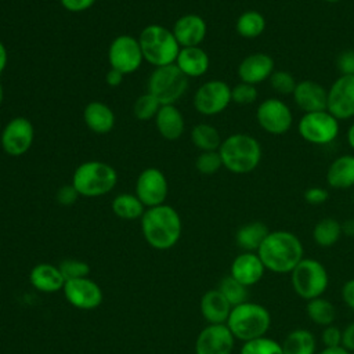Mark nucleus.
Here are the masks:
<instances>
[{
    "label": "nucleus",
    "mask_w": 354,
    "mask_h": 354,
    "mask_svg": "<svg viewBox=\"0 0 354 354\" xmlns=\"http://www.w3.org/2000/svg\"><path fill=\"white\" fill-rule=\"evenodd\" d=\"M266 270L277 274L290 272L304 257L299 236L286 230L270 231L257 250Z\"/></svg>",
    "instance_id": "f257e3e1"
},
{
    "label": "nucleus",
    "mask_w": 354,
    "mask_h": 354,
    "mask_svg": "<svg viewBox=\"0 0 354 354\" xmlns=\"http://www.w3.org/2000/svg\"><path fill=\"white\" fill-rule=\"evenodd\" d=\"M7 61H8V54H7V48L4 46V43L0 40V75L4 72L6 66H7Z\"/></svg>",
    "instance_id": "603ef678"
},
{
    "label": "nucleus",
    "mask_w": 354,
    "mask_h": 354,
    "mask_svg": "<svg viewBox=\"0 0 354 354\" xmlns=\"http://www.w3.org/2000/svg\"><path fill=\"white\" fill-rule=\"evenodd\" d=\"M35 140V129L29 119L15 116L6 123L0 136V145L10 156L25 155Z\"/></svg>",
    "instance_id": "ddd939ff"
},
{
    "label": "nucleus",
    "mask_w": 354,
    "mask_h": 354,
    "mask_svg": "<svg viewBox=\"0 0 354 354\" xmlns=\"http://www.w3.org/2000/svg\"><path fill=\"white\" fill-rule=\"evenodd\" d=\"M353 354H354V353H353Z\"/></svg>",
    "instance_id": "13d9d810"
},
{
    "label": "nucleus",
    "mask_w": 354,
    "mask_h": 354,
    "mask_svg": "<svg viewBox=\"0 0 354 354\" xmlns=\"http://www.w3.org/2000/svg\"><path fill=\"white\" fill-rule=\"evenodd\" d=\"M191 141L201 151H218L221 145V136L218 130L210 123H198L191 130Z\"/></svg>",
    "instance_id": "2f4dec72"
},
{
    "label": "nucleus",
    "mask_w": 354,
    "mask_h": 354,
    "mask_svg": "<svg viewBox=\"0 0 354 354\" xmlns=\"http://www.w3.org/2000/svg\"><path fill=\"white\" fill-rule=\"evenodd\" d=\"M268 82L272 91L279 95H292L297 84V80L295 79V76L290 72L283 69H275L270 76Z\"/></svg>",
    "instance_id": "4c0bfd02"
},
{
    "label": "nucleus",
    "mask_w": 354,
    "mask_h": 354,
    "mask_svg": "<svg viewBox=\"0 0 354 354\" xmlns=\"http://www.w3.org/2000/svg\"><path fill=\"white\" fill-rule=\"evenodd\" d=\"M239 354H283L281 343L277 340L261 336L249 342H245L241 347Z\"/></svg>",
    "instance_id": "c9c22d12"
},
{
    "label": "nucleus",
    "mask_w": 354,
    "mask_h": 354,
    "mask_svg": "<svg viewBox=\"0 0 354 354\" xmlns=\"http://www.w3.org/2000/svg\"><path fill=\"white\" fill-rule=\"evenodd\" d=\"M123 77H124V75L113 68H111L105 75V80L111 87H118L123 82Z\"/></svg>",
    "instance_id": "8fccbe9b"
},
{
    "label": "nucleus",
    "mask_w": 354,
    "mask_h": 354,
    "mask_svg": "<svg viewBox=\"0 0 354 354\" xmlns=\"http://www.w3.org/2000/svg\"><path fill=\"white\" fill-rule=\"evenodd\" d=\"M326 183L335 189L354 187V155L344 153L335 158L326 170Z\"/></svg>",
    "instance_id": "bb28decb"
},
{
    "label": "nucleus",
    "mask_w": 354,
    "mask_h": 354,
    "mask_svg": "<svg viewBox=\"0 0 354 354\" xmlns=\"http://www.w3.org/2000/svg\"><path fill=\"white\" fill-rule=\"evenodd\" d=\"M257 94H259V91H257L256 86L249 84V83L239 82L238 84L231 87V101L241 106L253 104L257 100Z\"/></svg>",
    "instance_id": "a19ab883"
},
{
    "label": "nucleus",
    "mask_w": 354,
    "mask_h": 354,
    "mask_svg": "<svg viewBox=\"0 0 354 354\" xmlns=\"http://www.w3.org/2000/svg\"><path fill=\"white\" fill-rule=\"evenodd\" d=\"M318 354H351V353L347 351L343 346H337V347H325Z\"/></svg>",
    "instance_id": "864d4df0"
},
{
    "label": "nucleus",
    "mask_w": 354,
    "mask_h": 354,
    "mask_svg": "<svg viewBox=\"0 0 354 354\" xmlns=\"http://www.w3.org/2000/svg\"><path fill=\"white\" fill-rule=\"evenodd\" d=\"M30 285L43 293H55L64 289L65 278L59 267L50 263H39L29 272Z\"/></svg>",
    "instance_id": "4be33fe9"
},
{
    "label": "nucleus",
    "mask_w": 354,
    "mask_h": 354,
    "mask_svg": "<svg viewBox=\"0 0 354 354\" xmlns=\"http://www.w3.org/2000/svg\"><path fill=\"white\" fill-rule=\"evenodd\" d=\"M342 234L346 236H354V218H347L342 223Z\"/></svg>",
    "instance_id": "3c124183"
},
{
    "label": "nucleus",
    "mask_w": 354,
    "mask_h": 354,
    "mask_svg": "<svg viewBox=\"0 0 354 354\" xmlns=\"http://www.w3.org/2000/svg\"><path fill=\"white\" fill-rule=\"evenodd\" d=\"M108 61L111 68L118 69L123 75L136 72L144 61L138 39L131 35L116 36L109 44Z\"/></svg>",
    "instance_id": "f8f14e48"
},
{
    "label": "nucleus",
    "mask_w": 354,
    "mask_h": 354,
    "mask_svg": "<svg viewBox=\"0 0 354 354\" xmlns=\"http://www.w3.org/2000/svg\"><path fill=\"white\" fill-rule=\"evenodd\" d=\"M297 131L306 142L324 147L337 138L340 124L339 120L325 109L303 113L297 124Z\"/></svg>",
    "instance_id": "1a4fd4ad"
},
{
    "label": "nucleus",
    "mask_w": 354,
    "mask_h": 354,
    "mask_svg": "<svg viewBox=\"0 0 354 354\" xmlns=\"http://www.w3.org/2000/svg\"><path fill=\"white\" fill-rule=\"evenodd\" d=\"M140 220L142 236L153 249L167 250L173 248L181 238V217L174 207L166 203L147 207Z\"/></svg>",
    "instance_id": "f03ea898"
},
{
    "label": "nucleus",
    "mask_w": 354,
    "mask_h": 354,
    "mask_svg": "<svg viewBox=\"0 0 354 354\" xmlns=\"http://www.w3.org/2000/svg\"><path fill=\"white\" fill-rule=\"evenodd\" d=\"M324 1H326V3H329V4H335V3H339V1H342V0H324Z\"/></svg>",
    "instance_id": "4d7b16f0"
},
{
    "label": "nucleus",
    "mask_w": 354,
    "mask_h": 354,
    "mask_svg": "<svg viewBox=\"0 0 354 354\" xmlns=\"http://www.w3.org/2000/svg\"><path fill=\"white\" fill-rule=\"evenodd\" d=\"M342 235V223L332 217L321 218L313 228V239L321 248L333 246Z\"/></svg>",
    "instance_id": "473e14b6"
},
{
    "label": "nucleus",
    "mask_w": 354,
    "mask_h": 354,
    "mask_svg": "<svg viewBox=\"0 0 354 354\" xmlns=\"http://www.w3.org/2000/svg\"><path fill=\"white\" fill-rule=\"evenodd\" d=\"M138 43L144 61L155 68L174 64L181 48L171 29L159 24L145 26L138 36Z\"/></svg>",
    "instance_id": "39448f33"
},
{
    "label": "nucleus",
    "mask_w": 354,
    "mask_h": 354,
    "mask_svg": "<svg viewBox=\"0 0 354 354\" xmlns=\"http://www.w3.org/2000/svg\"><path fill=\"white\" fill-rule=\"evenodd\" d=\"M303 196H304V201H306L308 205L318 206V205H322V203H325V202L328 201L329 192H328V189L324 188V187H317V185H314V187H308V188L304 191Z\"/></svg>",
    "instance_id": "37998d69"
},
{
    "label": "nucleus",
    "mask_w": 354,
    "mask_h": 354,
    "mask_svg": "<svg viewBox=\"0 0 354 354\" xmlns=\"http://www.w3.org/2000/svg\"><path fill=\"white\" fill-rule=\"evenodd\" d=\"M111 207H112V212L119 218H123V220L141 218L145 209H147L142 205V202L137 198L136 194H126V192H122V194L116 195L112 199Z\"/></svg>",
    "instance_id": "7c9ffc66"
},
{
    "label": "nucleus",
    "mask_w": 354,
    "mask_h": 354,
    "mask_svg": "<svg viewBox=\"0 0 354 354\" xmlns=\"http://www.w3.org/2000/svg\"><path fill=\"white\" fill-rule=\"evenodd\" d=\"M169 192V183L163 171L158 167L144 169L136 181L134 194L145 207L163 205Z\"/></svg>",
    "instance_id": "4468645a"
},
{
    "label": "nucleus",
    "mask_w": 354,
    "mask_h": 354,
    "mask_svg": "<svg viewBox=\"0 0 354 354\" xmlns=\"http://www.w3.org/2000/svg\"><path fill=\"white\" fill-rule=\"evenodd\" d=\"M342 346H343L347 351H350L351 354L354 353V322H350V324L343 329Z\"/></svg>",
    "instance_id": "09e8293b"
},
{
    "label": "nucleus",
    "mask_w": 354,
    "mask_h": 354,
    "mask_svg": "<svg viewBox=\"0 0 354 354\" xmlns=\"http://www.w3.org/2000/svg\"><path fill=\"white\" fill-rule=\"evenodd\" d=\"M83 120L91 131L97 134H106L115 127L116 116L112 108L105 102L91 101L83 109Z\"/></svg>",
    "instance_id": "393cba45"
},
{
    "label": "nucleus",
    "mask_w": 354,
    "mask_h": 354,
    "mask_svg": "<svg viewBox=\"0 0 354 354\" xmlns=\"http://www.w3.org/2000/svg\"><path fill=\"white\" fill-rule=\"evenodd\" d=\"M171 32L180 47H196L205 40L207 25L198 14H184L177 18Z\"/></svg>",
    "instance_id": "aec40b11"
},
{
    "label": "nucleus",
    "mask_w": 354,
    "mask_h": 354,
    "mask_svg": "<svg viewBox=\"0 0 354 354\" xmlns=\"http://www.w3.org/2000/svg\"><path fill=\"white\" fill-rule=\"evenodd\" d=\"M199 310L207 324H225L232 306L218 289H210L201 297Z\"/></svg>",
    "instance_id": "b1692460"
},
{
    "label": "nucleus",
    "mask_w": 354,
    "mask_h": 354,
    "mask_svg": "<svg viewBox=\"0 0 354 354\" xmlns=\"http://www.w3.org/2000/svg\"><path fill=\"white\" fill-rule=\"evenodd\" d=\"M283 354H315L317 342L308 329H293L281 343Z\"/></svg>",
    "instance_id": "c85d7f7f"
},
{
    "label": "nucleus",
    "mask_w": 354,
    "mask_h": 354,
    "mask_svg": "<svg viewBox=\"0 0 354 354\" xmlns=\"http://www.w3.org/2000/svg\"><path fill=\"white\" fill-rule=\"evenodd\" d=\"M225 325L235 339L245 343L266 336L271 326V314L263 304L248 300L232 307Z\"/></svg>",
    "instance_id": "20e7f679"
},
{
    "label": "nucleus",
    "mask_w": 354,
    "mask_h": 354,
    "mask_svg": "<svg viewBox=\"0 0 354 354\" xmlns=\"http://www.w3.org/2000/svg\"><path fill=\"white\" fill-rule=\"evenodd\" d=\"M295 105L303 112H317L326 109L328 90L315 80H300L292 94Z\"/></svg>",
    "instance_id": "6ab92c4d"
},
{
    "label": "nucleus",
    "mask_w": 354,
    "mask_h": 354,
    "mask_svg": "<svg viewBox=\"0 0 354 354\" xmlns=\"http://www.w3.org/2000/svg\"><path fill=\"white\" fill-rule=\"evenodd\" d=\"M188 88V77L176 64L158 66L148 77V93L162 105H173Z\"/></svg>",
    "instance_id": "6e6552de"
},
{
    "label": "nucleus",
    "mask_w": 354,
    "mask_h": 354,
    "mask_svg": "<svg viewBox=\"0 0 354 354\" xmlns=\"http://www.w3.org/2000/svg\"><path fill=\"white\" fill-rule=\"evenodd\" d=\"M326 111L339 122L354 118V75H339L330 84Z\"/></svg>",
    "instance_id": "2eb2a0df"
},
{
    "label": "nucleus",
    "mask_w": 354,
    "mask_h": 354,
    "mask_svg": "<svg viewBox=\"0 0 354 354\" xmlns=\"http://www.w3.org/2000/svg\"><path fill=\"white\" fill-rule=\"evenodd\" d=\"M231 102V87L220 79H212L201 84L192 98L194 108L205 116L221 113Z\"/></svg>",
    "instance_id": "9b49d317"
},
{
    "label": "nucleus",
    "mask_w": 354,
    "mask_h": 354,
    "mask_svg": "<svg viewBox=\"0 0 354 354\" xmlns=\"http://www.w3.org/2000/svg\"><path fill=\"white\" fill-rule=\"evenodd\" d=\"M256 120L266 133L281 136L290 130L293 124V113L283 100L270 97L257 105Z\"/></svg>",
    "instance_id": "9d476101"
},
{
    "label": "nucleus",
    "mask_w": 354,
    "mask_h": 354,
    "mask_svg": "<svg viewBox=\"0 0 354 354\" xmlns=\"http://www.w3.org/2000/svg\"><path fill=\"white\" fill-rule=\"evenodd\" d=\"M223 296L228 300V303L234 307L238 304H242L245 301H248L249 297V292H248V286L242 285L241 282H238L235 278H232L231 275L224 277L217 288Z\"/></svg>",
    "instance_id": "f704fd0d"
},
{
    "label": "nucleus",
    "mask_w": 354,
    "mask_h": 354,
    "mask_svg": "<svg viewBox=\"0 0 354 354\" xmlns=\"http://www.w3.org/2000/svg\"><path fill=\"white\" fill-rule=\"evenodd\" d=\"M160 106L162 104L152 94L145 93L136 100L133 105V113L138 120H149L155 119Z\"/></svg>",
    "instance_id": "e433bc0d"
},
{
    "label": "nucleus",
    "mask_w": 354,
    "mask_h": 354,
    "mask_svg": "<svg viewBox=\"0 0 354 354\" xmlns=\"http://www.w3.org/2000/svg\"><path fill=\"white\" fill-rule=\"evenodd\" d=\"M195 167L201 174L212 176L223 167V160L218 151L201 152L195 159Z\"/></svg>",
    "instance_id": "58836bf2"
},
{
    "label": "nucleus",
    "mask_w": 354,
    "mask_h": 354,
    "mask_svg": "<svg viewBox=\"0 0 354 354\" xmlns=\"http://www.w3.org/2000/svg\"><path fill=\"white\" fill-rule=\"evenodd\" d=\"M342 337H343V330L337 328L336 325H328L324 326L322 330V343L325 347H337L342 346Z\"/></svg>",
    "instance_id": "c03bdc74"
},
{
    "label": "nucleus",
    "mask_w": 354,
    "mask_h": 354,
    "mask_svg": "<svg viewBox=\"0 0 354 354\" xmlns=\"http://www.w3.org/2000/svg\"><path fill=\"white\" fill-rule=\"evenodd\" d=\"M266 17L257 10H246L236 18L235 30L236 33L248 40L257 39L266 30Z\"/></svg>",
    "instance_id": "c756f323"
},
{
    "label": "nucleus",
    "mask_w": 354,
    "mask_h": 354,
    "mask_svg": "<svg viewBox=\"0 0 354 354\" xmlns=\"http://www.w3.org/2000/svg\"><path fill=\"white\" fill-rule=\"evenodd\" d=\"M118 183L116 170L101 160L80 163L72 174V185L80 196L97 198L111 192Z\"/></svg>",
    "instance_id": "423d86ee"
},
{
    "label": "nucleus",
    "mask_w": 354,
    "mask_h": 354,
    "mask_svg": "<svg viewBox=\"0 0 354 354\" xmlns=\"http://www.w3.org/2000/svg\"><path fill=\"white\" fill-rule=\"evenodd\" d=\"M97 0H59L61 6L71 12H82L94 6Z\"/></svg>",
    "instance_id": "49530a36"
},
{
    "label": "nucleus",
    "mask_w": 354,
    "mask_h": 354,
    "mask_svg": "<svg viewBox=\"0 0 354 354\" xmlns=\"http://www.w3.org/2000/svg\"><path fill=\"white\" fill-rule=\"evenodd\" d=\"M235 337L225 324H207L195 340V354H231Z\"/></svg>",
    "instance_id": "f3484780"
},
{
    "label": "nucleus",
    "mask_w": 354,
    "mask_h": 354,
    "mask_svg": "<svg viewBox=\"0 0 354 354\" xmlns=\"http://www.w3.org/2000/svg\"><path fill=\"white\" fill-rule=\"evenodd\" d=\"M346 138H347V144H348V147L354 151V123H351V124H350V127L347 129Z\"/></svg>",
    "instance_id": "5fc2aeb1"
},
{
    "label": "nucleus",
    "mask_w": 354,
    "mask_h": 354,
    "mask_svg": "<svg viewBox=\"0 0 354 354\" xmlns=\"http://www.w3.org/2000/svg\"><path fill=\"white\" fill-rule=\"evenodd\" d=\"M62 292L66 301L79 310H94L104 299L101 286L88 277L65 281Z\"/></svg>",
    "instance_id": "dca6fc26"
},
{
    "label": "nucleus",
    "mask_w": 354,
    "mask_h": 354,
    "mask_svg": "<svg viewBox=\"0 0 354 354\" xmlns=\"http://www.w3.org/2000/svg\"><path fill=\"white\" fill-rule=\"evenodd\" d=\"M275 71L274 58L267 53H252L238 65V77L243 83L257 86L270 79Z\"/></svg>",
    "instance_id": "a211bd4d"
},
{
    "label": "nucleus",
    "mask_w": 354,
    "mask_h": 354,
    "mask_svg": "<svg viewBox=\"0 0 354 354\" xmlns=\"http://www.w3.org/2000/svg\"><path fill=\"white\" fill-rule=\"evenodd\" d=\"M306 313L308 318L319 326L332 325L336 318L335 306L329 300L324 299L322 296L308 300L306 306Z\"/></svg>",
    "instance_id": "72a5a7b5"
},
{
    "label": "nucleus",
    "mask_w": 354,
    "mask_h": 354,
    "mask_svg": "<svg viewBox=\"0 0 354 354\" xmlns=\"http://www.w3.org/2000/svg\"><path fill=\"white\" fill-rule=\"evenodd\" d=\"M155 126L165 140L174 141L183 136L185 122L181 111L174 104L162 105L155 116Z\"/></svg>",
    "instance_id": "a878e982"
},
{
    "label": "nucleus",
    "mask_w": 354,
    "mask_h": 354,
    "mask_svg": "<svg viewBox=\"0 0 354 354\" xmlns=\"http://www.w3.org/2000/svg\"><path fill=\"white\" fill-rule=\"evenodd\" d=\"M3 101H4V87H3V84L0 82V106H1Z\"/></svg>",
    "instance_id": "6e6d98bb"
},
{
    "label": "nucleus",
    "mask_w": 354,
    "mask_h": 354,
    "mask_svg": "<svg viewBox=\"0 0 354 354\" xmlns=\"http://www.w3.org/2000/svg\"><path fill=\"white\" fill-rule=\"evenodd\" d=\"M290 283L295 293L308 301L321 297L325 293L329 285V275L321 261L315 259H303L290 271Z\"/></svg>",
    "instance_id": "0eeeda50"
},
{
    "label": "nucleus",
    "mask_w": 354,
    "mask_h": 354,
    "mask_svg": "<svg viewBox=\"0 0 354 354\" xmlns=\"http://www.w3.org/2000/svg\"><path fill=\"white\" fill-rule=\"evenodd\" d=\"M58 267L65 281L84 278L90 274V266L86 261L77 259H65L58 264Z\"/></svg>",
    "instance_id": "ea45409f"
},
{
    "label": "nucleus",
    "mask_w": 354,
    "mask_h": 354,
    "mask_svg": "<svg viewBox=\"0 0 354 354\" xmlns=\"http://www.w3.org/2000/svg\"><path fill=\"white\" fill-rule=\"evenodd\" d=\"M218 153L223 167L234 174H249L261 162L263 149L260 142L250 134L234 133L221 141Z\"/></svg>",
    "instance_id": "7ed1b4c3"
},
{
    "label": "nucleus",
    "mask_w": 354,
    "mask_h": 354,
    "mask_svg": "<svg viewBox=\"0 0 354 354\" xmlns=\"http://www.w3.org/2000/svg\"><path fill=\"white\" fill-rule=\"evenodd\" d=\"M336 69L339 75H354V50L346 48L336 57Z\"/></svg>",
    "instance_id": "79ce46f5"
},
{
    "label": "nucleus",
    "mask_w": 354,
    "mask_h": 354,
    "mask_svg": "<svg viewBox=\"0 0 354 354\" xmlns=\"http://www.w3.org/2000/svg\"><path fill=\"white\" fill-rule=\"evenodd\" d=\"M79 196H80V195H79V192L76 191V188L72 185V183H71V184H66V185H62V187L57 191V194H55L57 202H58L59 205H62V206H71V205H73V203L77 201Z\"/></svg>",
    "instance_id": "a18cd8bd"
},
{
    "label": "nucleus",
    "mask_w": 354,
    "mask_h": 354,
    "mask_svg": "<svg viewBox=\"0 0 354 354\" xmlns=\"http://www.w3.org/2000/svg\"><path fill=\"white\" fill-rule=\"evenodd\" d=\"M268 227L261 221H250L241 225L235 234V242L243 252H256L268 235Z\"/></svg>",
    "instance_id": "cd10ccee"
},
{
    "label": "nucleus",
    "mask_w": 354,
    "mask_h": 354,
    "mask_svg": "<svg viewBox=\"0 0 354 354\" xmlns=\"http://www.w3.org/2000/svg\"><path fill=\"white\" fill-rule=\"evenodd\" d=\"M342 299L348 308L354 310V278L346 281L342 286Z\"/></svg>",
    "instance_id": "de8ad7c7"
},
{
    "label": "nucleus",
    "mask_w": 354,
    "mask_h": 354,
    "mask_svg": "<svg viewBox=\"0 0 354 354\" xmlns=\"http://www.w3.org/2000/svg\"><path fill=\"white\" fill-rule=\"evenodd\" d=\"M174 64L188 79L201 77L207 72L210 58L201 46L181 47Z\"/></svg>",
    "instance_id": "5701e85b"
},
{
    "label": "nucleus",
    "mask_w": 354,
    "mask_h": 354,
    "mask_svg": "<svg viewBox=\"0 0 354 354\" xmlns=\"http://www.w3.org/2000/svg\"><path fill=\"white\" fill-rule=\"evenodd\" d=\"M264 271L266 267L256 252H242L232 260L230 275L249 288L264 277Z\"/></svg>",
    "instance_id": "412c9836"
}]
</instances>
